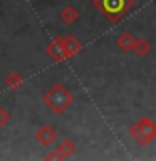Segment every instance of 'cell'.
I'll list each match as a JSON object with an SVG mask.
<instances>
[{
	"mask_svg": "<svg viewBox=\"0 0 156 161\" xmlns=\"http://www.w3.org/2000/svg\"><path fill=\"white\" fill-rule=\"evenodd\" d=\"M149 49H151V45H149L148 40H144V39L136 40V42H134V47H133V50L139 55V57H144V55L149 52Z\"/></svg>",
	"mask_w": 156,
	"mask_h": 161,
	"instance_id": "9",
	"label": "cell"
},
{
	"mask_svg": "<svg viewBox=\"0 0 156 161\" xmlns=\"http://www.w3.org/2000/svg\"><path fill=\"white\" fill-rule=\"evenodd\" d=\"M134 42H136L134 37H133V35H131L129 32H126V34H123V35H119L118 40H116V44H118L123 50H133Z\"/></svg>",
	"mask_w": 156,
	"mask_h": 161,
	"instance_id": "6",
	"label": "cell"
},
{
	"mask_svg": "<svg viewBox=\"0 0 156 161\" xmlns=\"http://www.w3.org/2000/svg\"><path fill=\"white\" fill-rule=\"evenodd\" d=\"M77 17H79V14H77V10H75L74 7H65L62 12H60V19H62V22H65V24H74L75 20H77Z\"/></svg>",
	"mask_w": 156,
	"mask_h": 161,
	"instance_id": "8",
	"label": "cell"
},
{
	"mask_svg": "<svg viewBox=\"0 0 156 161\" xmlns=\"http://www.w3.org/2000/svg\"><path fill=\"white\" fill-rule=\"evenodd\" d=\"M57 149L60 151V154H62L64 158H69V156L75 151V146H74L72 141L65 139V141H62V143H60V144L57 146Z\"/></svg>",
	"mask_w": 156,
	"mask_h": 161,
	"instance_id": "10",
	"label": "cell"
},
{
	"mask_svg": "<svg viewBox=\"0 0 156 161\" xmlns=\"http://www.w3.org/2000/svg\"><path fill=\"white\" fill-rule=\"evenodd\" d=\"M47 54L52 57L55 62H59V60H62L65 57H69L67 55V47H65V39H60V37H55L52 42L47 45Z\"/></svg>",
	"mask_w": 156,
	"mask_h": 161,
	"instance_id": "4",
	"label": "cell"
},
{
	"mask_svg": "<svg viewBox=\"0 0 156 161\" xmlns=\"http://www.w3.org/2000/svg\"><path fill=\"white\" fill-rule=\"evenodd\" d=\"M35 138H37V141L40 144L49 146V144H52L54 141L57 139V133H55V129L50 128V126H42V128L37 131Z\"/></svg>",
	"mask_w": 156,
	"mask_h": 161,
	"instance_id": "5",
	"label": "cell"
},
{
	"mask_svg": "<svg viewBox=\"0 0 156 161\" xmlns=\"http://www.w3.org/2000/svg\"><path fill=\"white\" fill-rule=\"evenodd\" d=\"M129 134L133 136L141 146H146L156 138V124L149 118H143V119H139L134 126H131Z\"/></svg>",
	"mask_w": 156,
	"mask_h": 161,
	"instance_id": "3",
	"label": "cell"
},
{
	"mask_svg": "<svg viewBox=\"0 0 156 161\" xmlns=\"http://www.w3.org/2000/svg\"><path fill=\"white\" fill-rule=\"evenodd\" d=\"M8 121H10V114H8L3 108H0V128H2V126H5Z\"/></svg>",
	"mask_w": 156,
	"mask_h": 161,
	"instance_id": "12",
	"label": "cell"
},
{
	"mask_svg": "<svg viewBox=\"0 0 156 161\" xmlns=\"http://www.w3.org/2000/svg\"><path fill=\"white\" fill-rule=\"evenodd\" d=\"M65 47H67V55L72 57V55H75L81 49H82V45H81V42L75 37L67 35V37H65Z\"/></svg>",
	"mask_w": 156,
	"mask_h": 161,
	"instance_id": "7",
	"label": "cell"
},
{
	"mask_svg": "<svg viewBox=\"0 0 156 161\" xmlns=\"http://www.w3.org/2000/svg\"><path fill=\"white\" fill-rule=\"evenodd\" d=\"M62 158H64V156L60 154L59 149H54V153H50V154L45 156V159H62Z\"/></svg>",
	"mask_w": 156,
	"mask_h": 161,
	"instance_id": "13",
	"label": "cell"
},
{
	"mask_svg": "<svg viewBox=\"0 0 156 161\" xmlns=\"http://www.w3.org/2000/svg\"><path fill=\"white\" fill-rule=\"evenodd\" d=\"M94 3L104 12L111 22L119 20L133 7V0H94Z\"/></svg>",
	"mask_w": 156,
	"mask_h": 161,
	"instance_id": "2",
	"label": "cell"
},
{
	"mask_svg": "<svg viewBox=\"0 0 156 161\" xmlns=\"http://www.w3.org/2000/svg\"><path fill=\"white\" fill-rule=\"evenodd\" d=\"M5 84H7V87H10V89H17L19 86L22 84V75L17 74V72L8 74L7 77H5Z\"/></svg>",
	"mask_w": 156,
	"mask_h": 161,
	"instance_id": "11",
	"label": "cell"
},
{
	"mask_svg": "<svg viewBox=\"0 0 156 161\" xmlns=\"http://www.w3.org/2000/svg\"><path fill=\"white\" fill-rule=\"evenodd\" d=\"M72 94L64 87L62 84H55L49 92L44 94V103L45 106H49L55 114H60L67 106L72 103Z\"/></svg>",
	"mask_w": 156,
	"mask_h": 161,
	"instance_id": "1",
	"label": "cell"
}]
</instances>
